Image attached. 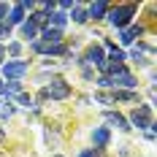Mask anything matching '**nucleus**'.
Segmentation results:
<instances>
[{
  "instance_id": "f257e3e1",
  "label": "nucleus",
  "mask_w": 157,
  "mask_h": 157,
  "mask_svg": "<svg viewBox=\"0 0 157 157\" xmlns=\"http://www.w3.org/2000/svg\"><path fill=\"white\" fill-rule=\"evenodd\" d=\"M133 14H136V6H117V8L106 11V19H109L114 27H125L127 22L133 19Z\"/></svg>"
},
{
  "instance_id": "f03ea898",
  "label": "nucleus",
  "mask_w": 157,
  "mask_h": 157,
  "mask_svg": "<svg viewBox=\"0 0 157 157\" xmlns=\"http://www.w3.org/2000/svg\"><path fill=\"white\" fill-rule=\"evenodd\" d=\"M68 95H71V87L65 84L63 78H54L46 90H44V98H52V100H65Z\"/></svg>"
},
{
  "instance_id": "7ed1b4c3",
  "label": "nucleus",
  "mask_w": 157,
  "mask_h": 157,
  "mask_svg": "<svg viewBox=\"0 0 157 157\" xmlns=\"http://www.w3.org/2000/svg\"><path fill=\"white\" fill-rule=\"evenodd\" d=\"M130 119H133V125L136 127H155V122H152V109L149 106H138V109H133V114H130Z\"/></svg>"
},
{
  "instance_id": "20e7f679",
  "label": "nucleus",
  "mask_w": 157,
  "mask_h": 157,
  "mask_svg": "<svg viewBox=\"0 0 157 157\" xmlns=\"http://www.w3.org/2000/svg\"><path fill=\"white\" fill-rule=\"evenodd\" d=\"M106 78H109V84H119V87H127V90L138 87V84H136V78L125 71V65H122V68H117V71H114L111 76H106Z\"/></svg>"
},
{
  "instance_id": "39448f33",
  "label": "nucleus",
  "mask_w": 157,
  "mask_h": 157,
  "mask_svg": "<svg viewBox=\"0 0 157 157\" xmlns=\"http://www.w3.org/2000/svg\"><path fill=\"white\" fill-rule=\"evenodd\" d=\"M27 73V63H22V60H14V63H6L3 65V76L6 78H19V76H25Z\"/></svg>"
},
{
  "instance_id": "423d86ee",
  "label": "nucleus",
  "mask_w": 157,
  "mask_h": 157,
  "mask_svg": "<svg viewBox=\"0 0 157 157\" xmlns=\"http://www.w3.org/2000/svg\"><path fill=\"white\" fill-rule=\"evenodd\" d=\"M84 63H87V65H98V68H100V65L106 63L103 49H100V46H90V49H87V54H84Z\"/></svg>"
},
{
  "instance_id": "0eeeda50",
  "label": "nucleus",
  "mask_w": 157,
  "mask_h": 157,
  "mask_svg": "<svg viewBox=\"0 0 157 157\" xmlns=\"http://www.w3.org/2000/svg\"><path fill=\"white\" fill-rule=\"evenodd\" d=\"M106 122H109V125H117L119 130H130V127H127V119L119 117V114H114V111H106Z\"/></svg>"
},
{
  "instance_id": "6e6552de",
  "label": "nucleus",
  "mask_w": 157,
  "mask_h": 157,
  "mask_svg": "<svg viewBox=\"0 0 157 157\" xmlns=\"http://www.w3.org/2000/svg\"><path fill=\"white\" fill-rule=\"evenodd\" d=\"M138 35H144V27H130V30H122V44H133Z\"/></svg>"
},
{
  "instance_id": "1a4fd4ad",
  "label": "nucleus",
  "mask_w": 157,
  "mask_h": 157,
  "mask_svg": "<svg viewBox=\"0 0 157 157\" xmlns=\"http://www.w3.org/2000/svg\"><path fill=\"white\" fill-rule=\"evenodd\" d=\"M92 141H95V146H106L109 144V130L106 127H98L92 133Z\"/></svg>"
},
{
  "instance_id": "9d476101",
  "label": "nucleus",
  "mask_w": 157,
  "mask_h": 157,
  "mask_svg": "<svg viewBox=\"0 0 157 157\" xmlns=\"http://www.w3.org/2000/svg\"><path fill=\"white\" fill-rule=\"evenodd\" d=\"M106 11H109V6L100 0V3H92V6H90V11H87V14L95 16V19H100V16H106Z\"/></svg>"
},
{
  "instance_id": "9b49d317",
  "label": "nucleus",
  "mask_w": 157,
  "mask_h": 157,
  "mask_svg": "<svg viewBox=\"0 0 157 157\" xmlns=\"http://www.w3.org/2000/svg\"><path fill=\"white\" fill-rule=\"evenodd\" d=\"M22 19H25V8H22V6H14V11H11V19H8V27H11V25H19Z\"/></svg>"
},
{
  "instance_id": "f8f14e48",
  "label": "nucleus",
  "mask_w": 157,
  "mask_h": 157,
  "mask_svg": "<svg viewBox=\"0 0 157 157\" xmlns=\"http://www.w3.org/2000/svg\"><path fill=\"white\" fill-rule=\"evenodd\" d=\"M106 49H109V54H111V63H122L125 60V52H119L114 44H106Z\"/></svg>"
},
{
  "instance_id": "ddd939ff",
  "label": "nucleus",
  "mask_w": 157,
  "mask_h": 157,
  "mask_svg": "<svg viewBox=\"0 0 157 157\" xmlns=\"http://www.w3.org/2000/svg\"><path fill=\"white\" fill-rule=\"evenodd\" d=\"M73 22H78V25H84V22H90V14H87L84 8H78V6H73Z\"/></svg>"
},
{
  "instance_id": "4468645a",
  "label": "nucleus",
  "mask_w": 157,
  "mask_h": 157,
  "mask_svg": "<svg viewBox=\"0 0 157 157\" xmlns=\"http://www.w3.org/2000/svg\"><path fill=\"white\" fill-rule=\"evenodd\" d=\"M22 35H25V38H35V35H38V27H35V25H33V22H25V25H22Z\"/></svg>"
},
{
  "instance_id": "2eb2a0df",
  "label": "nucleus",
  "mask_w": 157,
  "mask_h": 157,
  "mask_svg": "<svg viewBox=\"0 0 157 157\" xmlns=\"http://www.w3.org/2000/svg\"><path fill=\"white\" fill-rule=\"evenodd\" d=\"M65 22H68V16H65V14H52V25H54V30H63Z\"/></svg>"
},
{
  "instance_id": "dca6fc26",
  "label": "nucleus",
  "mask_w": 157,
  "mask_h": 157,
  "mask_svg": "<svg viewBox=\"0 0 157 157\" xmlns=\"http://www.w3.org/2000/svg\"><path fill=\"white\" fill-rule=\"evenodd\" d=\"M6 92H11V95H22V84H19V81H11V84H6Z\"/></svg>"
},
{
  "instance_id": "f3484780",
  "label": "nucleus",
  "mask_w": 157,
  "mask_h": 157,
  "mask_svg": "<svg viewBox=\"0 0 157 157\" xmlns=\"http://www.w3.org/2000/svg\"><path fill=\"white\" fill-rule=\"evenodd\" d=\"M78 157H98V152H95V149H84Z\"/></svg>"
},
{
  "instance_id": "a211bd4d",
  "label": "nucleus",
  "mask_w": 157,
  "mask_h": 157,
  "mask_svg": "<svg viewBox=\"0 0 157 157\" xmlns=\"http://www.w3.org/2000/svg\"><path fill=\"white\" fill-rule=\"evenodd\" d=\"M19 103H25V106H33V100L27 98V95H19Z\"/></svg>"
},
{
  "instance_id": "6ab92c4d",
  "label": "nucleus",
  "mask_w": 157,
  "mask_h": 157,
  "mask_svg": "<svg viewBox=\"0 0 157 157\" xmlns=\"http://www.w3.org/2000/svg\"><path fill=\"white\" fill-rule=\"evenodd\" d=\"M6 11H8V3H0V22H3V16H6Z\"/></svg>"
},
{
  "instance_id": "aec40b11",
  "label": "nucleus",
  "mask_w": 157,
  "mask_h": 157,
  "mask_svg": "<svg viewBox=\"0 0 157 157\" xmlns=\"http://www.w3.org/2000/svg\"><path fill=\"white\" fill-rule=\"evenodd\" d=\"M8 30H11L8 25H0V38H3V35H8Z\"/></svg>"
},
{
  "instance_id": "412c9836",
  "label": "nucleus",
  "mask_w": 157,
  "mask_h": 157,
  "mask_svg": "<svg viewBox=\"0 0 157 157\" xmlns=\"http://www.w3.org/2000/svg\"><path fill=\"white\" fill-rule=\"evenodd\" d=\"M3 92H6V84H0V95H3Z\"/></svg>"
},
{
  "instance_id": "4be33fe9",
  "label": "nucleus",
  "mask_w": 157,
  "mask_h": 157,
  "mask_svg": "<svg viewBox=\"0 0 157 157\" xmlns=\"http://www.w3.org/2000/svg\"><path fill=\"white\" fill-rule=\"evenodd\" d=\"M3 54H6V49H3V46H0V60H3Z\"/></svg>"
},
{
  "instance_id": "5701e85b",
  "label": "nucleus",
  "mask_w": 157,
  "mask_h": 157,
  "mask_svg": "<svg viewBox=\"0 0 157 157\" xmlns=\"http://www.w3.org/2000/svg\"><path fill=\"white\" fill-rule=\"evenodd\" d=\"M3 141H6V136H3V130H0V144H3Z\"/></svg>"
},
{
  "instance_id": "b1692460",
  "label": "nucleus",
  "mask_w": 157,
  "mask_h": 157,
  "mask_svg": "<svg viewBox=\"0 0 157 157\" xmlns=\"http://www.w3.org/2000/svg\"><path fill=\"white\" fill-rule=\"evenodd\" d=\"M54 157H60V155H54Z\"/></svg>"
}]
</instances>
